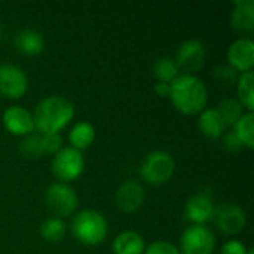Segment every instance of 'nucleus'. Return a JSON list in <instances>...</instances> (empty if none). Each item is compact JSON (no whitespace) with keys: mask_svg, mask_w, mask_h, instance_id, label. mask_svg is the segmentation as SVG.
I'll use <instances>...</instances> for the list:
<instances>
[{"mask_svg":"<svg viewBox=\"0 0 254 254\" xmlns=\"http://www.w3.org/2000/svg\"><path fill=\"white\" fill-rule=\"evenodd\" d=\"M155 92L159 97H168L170 95V83L165 82H156L155 83Z\"/></svg>","mask_w":254,"mask_h":254,"instance_id":"obj_31","label":"nucleus"},{"mask_svg":"<svg viewBox=\"0 0 254 254\" xmlns=\"http://www.w3.org/2000/svg\"><path fill=\"white\" fill-rule=\"evenodd\" d=\"M199 131L208 138H219L225 134L226 125L217 109H204L198 118Z\"/></svg>","mask_w":254,"mask_h":254,"instance_id":"obj_17","label":"nucleus"},{"mask_svg":"<svg viewBox=\"0 0 254 254\" xmlns=\"http://www.w3.org/2000/svg\"><path fill=\"white\" fill-rule=\"evenodd\" d=\"M249 249L246 247L244 243L238 241V240H229L226 241L222 249H220V254H247Z\"/></svg>","mask_w":254,"mask_h":254,"instance_id":"obj_29","label":"nucleus"},{"mask_svg":"<svg viewBox=\"0 0 254 254\" xmlns=\"http://www.w3.org/2000/svg\"><path fill=\"white\" fill-rule=\"evenodd\" d=\"M174 107L183 115L201 113L208 101L205 83L196 74H179L170 83V95Z\"/></svg>","mask_w":254,"mask_h":254,"instance_id":"obj_1","label":"nucleus"},{"mask_svg":"<svg viewBox=\"0 0 254 254\" xmlns=\"http://www.w3.org/2000/svg\"><path fill=\"white\" fill-rule=\"evenodd\" d=\"M232 27L240 33H252L254 30V1L237 0L232 12Z\"/></svg>","mask_w":254,"mask_h":254,"instance_id":"obj_16","label":"nucleus"},{"mask_svg":"<svg viewBox=\"0 0 254 254\" xmlns=\"http://www.w3.org/2000/svg\"><path fill=\"white\" fill-rule=\"evenodd\" d=\"M28 89V79L25 73L13 64L0 65V94L16 100L21 98Z\"/></svg>","mask_w":254,"mask_h":254,"instance_id":"obj_11","label":"nucleus"},{"mask_svg":"<svg viewBox=\"0 0 254 254\" xmlns=\"http://www.w3.org/2000/svg\"><path fill=\"white\" fill-rule=\"evenodd\" d=\"M1 122L12 135L27 137L34 131L33 115L22 106H9L1 115Z\"/></svg>","mask_w":254,"mask_h":254,"instance_id":"obj_12","label":"nucleus"},{"mask_svg":"<svg viewBox=\"0 0 254 254\" xmlns=\"http://www.w3.org/2000/svg\"><path fill=\"white\" fill-rule=\"evenodd\" d=\"M146 199V192L141 183L135 180L124 182L116 190V205L125 214H132L140 210Z\"/></svg>","mask_w":254,"mask_h":254,"instance_id":"obj_13","label":"nucleus"},{"mask_svg":"<svg viewBox=\"0 0 254 254\" xmlns=\"http://www.w3.org/2000/svg\"><path fill=\"white\" fill-rule=\"evenodd\" d=\"M228 65L237 73L253 71L254 67V42L250 37H240L232 42L226 52Z\"/></svg>","mask_w":254,"mask_h":254,"instance_id":"obj_10","label":"nucleus"},{"mask_svg":"<svg viewBox=\"0 0 254 254\" xmlns=\"http://www.w3.org/2000/svg\"><path fill=\"white\" fill-rule=\"evenodd\" d=\"M225 144H226V147H228L229 150H232V152H235V150H238L240 147H243V144L240 143V140L237 138V135H235L234 132H229V134L225 135Z\"/></svg>","mask_w":254,"mask_h":254,"instance_id":"obj_30","label":"nucleus"},{"mask_svg":"<svg viewBox=\"0 0 254 254\" xmlns=\"http://www.w3.org/2000/svg\"><path fill=\"white\" fill-rule=\"evenodd\" d=\"M216 77L223 83H234L238 79V73L229 65H220L214 70Z\"/></svg>","mask_w":254,"mask_h":254,"instance_id":"obj_28","label":"nucleus"},{"mask_svg":"<svg viewBox=\"0 0 254 254\" xmlns=\"http://www.w3.org/2000/svg\"><path fill=\"white\" fill-rule=\"evenodd\" d=\"M51 170L61 183L74 182L82 176L85 170V156L80 150L71 146L61 147L52 156Z\"/></svg>","mask_w":254,"mask_h":254,"instance_id":"obj_4","label":"nucleus"},{"mask_svg":"<svg viewBox=\"0 0 254 254\" xmlns=\"http://www.w3.org/2000/svg\"><path fill=\"white\" fill-rule=\"evenodd\" d=\"M144 254H182L179 247L167 241H155L146 247Z\"/></svg>","mask_w":254,"mask_h":254,"instance_id":"obj_27","label":"nucleus"},{"mask_svg":"<svg viewBox=\"0 0 254 254\" xmlns=\"http://www.w3.org/2000/svg\"><path fill=\"white\" fill-rule=\"evenodd\" d=\"M211 220H214L216 228L225 235H237L247 225L244 210L231 202H225L216 207Z\"/></svg>","mask_w":254,"mask_h":254,"instance_id":"obj_8","label":"nucleus"},{"mask_svg":"<svg viewBox=\"0 0 254 254\" xmlns=\"http://www.w3.org/2000/svg\"><path fill=\"white\" fill-rule=\"evenodd\" d=\"M95 140V128L92 124L82 121L77 122L68 132V141L71 144V147L77 149V150H83L88 149Z\"/></svg>","mask_w":254,"mask_h":254,"instance_id":"obj_19","label":"nucleus"},{"mask_svg":"<svg viewBox=\"0 0 254 254\" xmlns=\"http://www.w3.org/2000/svg\"><path fill=\"white\" fill-rule=\"evenodd\" d=\"M216 235L205 225H192L180 237L182 254H213L216 250Z\"/></svg>","mask_w":254,"mask_h":254,"instance_id":"obj_6","label":"nucleus"},{"mask_svg":"<svg viewBox=\"0 0 254 254\" xmlns=\"http://www.w3.org/2000/svg\"><path fill=\"white\" fill-rule=\"evenodd\" d=\"M247 254H254V252H253V250H249V253H247Z\"/></svg>","mask_w":254,"mask_h":254,"instance_id":"obj_32","label":"nucleus"},{"mask_svg":"<svg viewBox=\"0 0 254 254\" xmlns=\"http://www.w3.org/2000/svg\"><path fill=\"white\" fill-rule=\"evenodd\" d=\"M40 235L45 241L58 243L65 235V223L60 217H48L40 226Z\"/></svg>","mask_w":254,"mask_h":254,"instance_id":"obj_24","label":"nucleus"},{"mask_svg":"<svg viewBox=\"0 0 254 254\" xmlns=\"http://www.w3.org/2000/svg\"><path fill=\"white\" fill-rule=\"evenodd\" d=\"M19 152L25 158H39L43 156V147H42V135L40 134H30L27 135L21 144H19Z\"/></svg>","mask_w":254,"mask_h":254,"instance_id":"obj_25","label":"nucleus"},{"mask_svg":"<svg viewBox=\"0 0 254 254\" xmlns=\"http://www.w3.org/2000/svg\"><path fill=\"white\" fill-rule=\"evenodd\" d=\"M179 67L176 61L170 57L158 58L153 64V76L158 79V82L171 83L179 76Z\"/></svg>","mask_w":254,"mask_h":254,"instance_id":"obj_22","label":"nucleus"},{"mask_svg":"<svg viewBox=\"0 0 254 254\" xmlns=\"http://www.w3.org/2000/svg\"><path fill=\"white\" fill-rule=\"evenodd\" d=\"M31 115L37 134H60V131L71 122L74 107L64 97L51 95L37 103Z\"/></svg>","mask_w":254,"mask_h":254,"instance_id":"obj_2","label":"nucleus"},{"mask_svg":"<svg viewBox=\"0 0 254 254\" xmlns=\"http://www.w3.org/2000/svg\"><path fill=\"white\" fill-rule=\"evenodd\" d=\"M237 138L240 140V143L249 149L254 147V115L247 112L244 113L240 121L234 125V131H232Z\"/></svg>","mask_w":254,"mask_h":254,"instance_id":"obj_21","label":"nucleus"},{"mask_svg":"<svg viewBox=\"0 0 254 254\" xmlns=\"http://www.w3.org/2000/svg\"><path fill=\"white\" fill-rule=\"evenodd\" d=\"M73 237L85 246H98L107 237V220L97 210H82L71 220Z\"/></svg>","mask_w":254,"mask_h":254,"instance_id":"obj_3","label":"nucleus"},{"mask_svg":"<svg viewBox=\"0 0 254 254\" xmlns=\"http://www.w3.org/2000/svg\"><path fill=\"white\" fill-rule=\"evenodd\" d=\"M42 135V147L43 153L55 155L63 147V137L61 134H40Z\"/></svg>","mask_w":254,"mask_h":254,"instance_id":"obj_26","label":"nucleus"},{"mask_svg":"<svg viewBox=\"0 0 254 254\" xmlns=\"http://www.w3.org/2000/svg\"><path fill=\"white\" fill-rule=\"evenodd\" d=\"M237 94L238 101L247 112L253 113L254 110V73L247 71L238 76L237 79Z\"/></svg>","mask_w":254,"mask_h":254,"instance_id":"obj_20","label":"nucleus"},{"mask_svg":"<svg viewBox=\"0 0 254 254\" xmlns=\"http://www.w3.org/2000/svg\"><path fill=\"white\" fill-rule=\"evenodd\" d=\"M176 171L174 158L165 150L150 152L141 162L140 176L149 185L167 183Z\"/></svg>","mask_w":254,"mask_h":254,"instance_id":"obj_5","label":"nucleus"},{"mask_svg":"<svg viewBox=\"0 0 254 254\" xmlns=\"http://www.w3.org/2000/svg\"><path fill=\"white\" fill-rule=\"evenodd\" d=\"M112 249L115 254H144L146 241L134 231H124L116 235Z\"/></svg>","mask_w":254,"mask_h":254,"instance_id":"obj_15","label":"nucleus"},{"mask_svg":"<svg viewBox=\"0 0 254 254\" xmlns=\"http://www.w3.org/2000/svg\"><path fill=\"white\" fill-rule=\"evenodd\" d=\"M214 208L216 205L213 199L205 193H199L186 202L185 216L189 222H192V225H205L213 219Z\"/></svg>","mask_w":254,"mask_h":254,"instance_id":"obj_14","label":"nucleus"},{"mask_svg":"<svg viewBox=\"0 0 254 254\" xmlns=\"http://www.w3.org/2000/svg\"><path fill=\"white\" fill-rule=\"evenodd\" d=\"M217 112L220 113L226 127H234L240 118L244 115V107L235 98H226L217 106Z\"/></svg>","mask_w":254,"mask_h":254,"instance_id":"obj_23","label":"nucleus"},{"mask_svg":"<svg viewBox=\"0 0 254 254\" xmlns=\"http://www.w3.org/2000/svg\"><path fill=\"white\" fill-rule=\"evenodd\" d=\"M45 202L51 213L55 214V217H68L71 216L77 208V195L73 190L71 186L67 183H52L46 188L45 192Z\"/></svg>","mask_w":254,"mask_h":254,"instance_id":"obj_7","label":"nucleus"},{"mask_svg":"<svg viewBox=\"0 0 254 254\" xmlns=\"http://www.w3.org/2000/svg\"><path fill=\"white\" fill-rule=\"evenodd\" d=\"M15 46L19 52L25 55H37L45 48V40L42 33L33 28H24L15 36Z\"/></svg>","mask_w":254,"mask_h":254,"instance_id":"obj_18","label":"nucleus"},{"mask_svg":"<svg viewBox=\"0 0 254 254\" xmlns=\"http://www.w3.org/2000/svg\"><path fill=\"white\" fill-rule=\"evenodd\" d=\"M205 58L207 51L204 43L198 39H189L180 45L174 61L179 70H183L185 74H195V71H199L204 67Z\"/></svg>","mask_w":254,"mask_h":254,"instance_id":"obj_9","label":"nucleus"}]
</instances>
